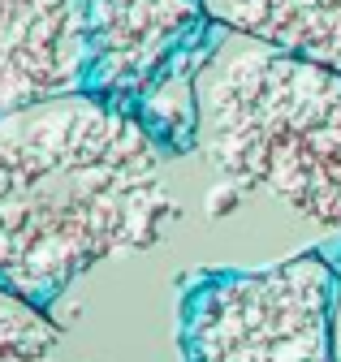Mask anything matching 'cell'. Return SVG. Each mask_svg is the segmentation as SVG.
<instances>
[{"label": "cell", "mask_w": 341, "mask_h": 362, "mask_svg": "<svg viewBox=\"0 0 341 362\" xmlns=\"http://www.w3.org/2000/svg\"><path fill=\"white\" fill-rule=\"evenodd\" d=\"M337 267L307 250L272 267L212 272L182 298L186 362H337Z\"/></svg>", "instance_id": "4"}, {"label": "cell", "mask_w": 341, "mask_h": 362, "mask_svg": "<svg viewBox=\"0 0 341 362\" xmlns=\"http://www.w3.org/2000/svg\"><path fill=\"white\" fill-rule=\"evenodd\" d=\"M87 95L130 112L164 151L199 134L195 74L216 39L203 0H82Z\"/></svg>", "instance_id": "3"}, {"label": "cell", "mask_w": 341, "mask_h": 362, "mask_svg": "<svg viewBox=\"0 0 341 362\" xmlns=\"http://www.w3.org/2000/svg\"><path fill=\"white\" fill-rule=\"evenodd\" d=\"M333 354L341 362V272H337V306H333Z\"/></svg>", "instance_id": "8"}, {"label": "cell", "mask_w": 341, "mask_h": 362, "mask_svg": "<svg viewBox=\"0 0 341 362\" xmlns=\"http://www.w3.org/2000/svg\"><path fill=\"white\" fill-rule=\"evenodd\" d=\"M0 362H65L57 324L5 289H0Z\"/></svg>", "instance_id": "7"}, {"label": "cell", "mask_w": 341, "mask_h": 362, "mask_svg": "<svg viewBox=\"0 0 341 362\" xmlns=\"http://www.w3.org/2000/svg\"><path fill=\"white\" fill-rule=\"evenodd\" d=\"M87 90L82 0H0V117Z\"/></svg>", "instance_id": "5"}, {"label": "cell", "mask_w": 341, "mask_h": 362, "mask_svg": "<svg viewBox=\"0 0 341 362\" xmlns=\"http://www.w3.org/2000/svg\"><path fill=\"white\" fill-rule=\"evenodd\" d=\"M195 108V147L229 181L341 233V69L216 26Z\"/></svg>", "instance_id": "2"}, {"label": "cell", "mask_w": 341, "mask_h": 362, "mask_svg": "<svg viewBox=\"0 0 341 362\" xmlns=\"http://www.w3.org/2000/svg\"><path fill=\"white\" fill-rule=\"evenodd\" d=\"M221 30L341 69V0H203Z\"/></svg>", "instance_id": "6"}, {"label": "cell", "mask_w": 341, "mask_h": 362, "mask_svg": "<svg viewBox=\"0 0 341 362\" xmlns=\"http://www.w3.org/2000/svg\"><path fill=\"white\" fill-rule=\"evenodd\" d=\"M164 147L87 90L0 117V289L48 310L78 276L173 220Z\"/></svg>", "instance_id": "1"}]
</instances>
